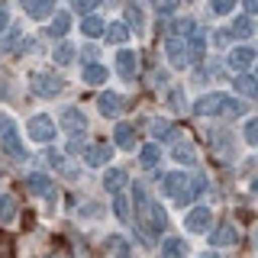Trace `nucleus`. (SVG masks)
<instances>
[{
    "instance_id": "4be33fe9",
    "label": "nucleus",
    "mask_w": 258,
    "mask_h": 258,
    "mask_svg": "<svg viewBox=\"0 0 258 258\" xmlns=\"http://www.w3.org/2000/svg\"><path fill=\"white\" fill-rule=\"evenodd\" d=\"M123 184H126V174L119 171V168H110V171L103 174V187H107L110 194H119V190H123Z\"/></svg>"
},
{
    "instance_id": "5701e85b",
    "label": "nucleus",
    "mask_w": 258,
    "mask_h": 258,
    "mask_svg": "<svg viewBox=\"0 0 258 258\" xmlns=\"http://www.w3.org/2000/svg\"><path fill=\"white\" fill-rule=\"evenodd\" d=\"M103 29H107V23H103V20H97V16H84V23H81V32H84L87 39L103 36Z\"/></svg>"
},
{
    "instance_id": "a211bd4d",
    "label": "nucleus",
    "mask_w": 258,
    "mask_h": 258,
    "mask_svg": "<svg viewBox=\"0 0 258 258\" xmlns=\"http://www.w3.org/2000/svg\"><path fill=\"white\" fill-rule=\"evenodd\" d=\"M174 161L177 165H197V149L190 142H174Z\"/></svg>"
},
{
    "instance_id": "a18cd8bd",
    "label": "nucleus",
    "mask_w": 258,
    "mask_h": 258,
    "mask_svg": "<svg viewBox=\"0 0 258 258\" xmlns=\"http://www.w3.org/2000/svg\"><path fill=\"white\" fill-rule=\"evenodd\" d=\"M242 4H245L248 13H258V0H242Z\"/></svg>"
},
{
    "instance_id": "6ab92c4d",
    "label": "nucleus",
    "mask_w": 258,
    "mask_h": 258,
    "mask_svg": "<svg viewBox=\"0 0 258 258\" xmlns=\"http://www.w3.org/2000/svg\"><path fill=\"white\" fill-rule=\"evenodd\" d=\"M232 87H236L242 97H258V81H255V78H248V75H242V71H239L236 78H232Z\"/></svg>"
},
{
    "instance_id": "cd10ccee",
    "label": "nucleus",
    "mask_w": 258,
    "mask_h": 258,
    "mask_svg": "<svg viewBox=\"0 0 258 258\" xmlns=\"http://www.w3.org/2000/svg\"><path fill=\"white\" fill-rule=\"evenodd\" d=\"M84 81H87V84H103V81H107V68L97 64V61L84 64Z\"/></svg>"
},
{
    "instance_id": "3c124183",
    "label": "nucleus",
    "mask_w": 258,
    "mask_h": 258,
    "mask_svg": "<svg viewBox=\"0 0 258 258\" xmlns=\"http://www.w3.org/2000/svg\"><path fill=\"white\" fill-rule=\"evenodd\" d=\"M255 242H258V232H255Z\"/></svg>"
},
{
    "instance_id": "7c9ffc66",
    "label": "nucleus",
    "mask_w": 258,
    "mask_h": 258,
    "mask_svg": "<svg viewBox=\"0 0 258 258\" xmlns=\"http://www.w3.org/2000/svg\"><path fill=\"white\" fill-rule=\"evenodd\" d=\"M168 136H171V123H168V119H152V139H168Z\"/></svg>"
},
{
    "instance_id": "2eb2a0df",
    "label": "nucleus",
    "mask_w": 258,
    "mask_h": 258,
    "mask_svg": "<svg viewBox=\"0 0 258 258\" xmlns=\"http://www.w3.org/2000/svg\"><path fill=\"white\" fill-rule=\"evenodd\" d=\"M252 61H255V52H252L248 45H239V48H232V52H229V64H232L236 71H245Z\"/></svg>"
},
{
    "instance_id": "a878e982",
    "label": "nucleus",
    "mask_w": 258,
    "mask_h": 258,
    "mask_svg": "<svg viewBox=\"0 0 258 258\" xmlns=\"http://www.w3.org/2000/svg\"><path fill=\"white\" fill-rule=\"evenodd\" d=\"M107 248L113 252V258H133V252H129V242L123 236H110L107 239Z\"/></svg>"
},
{
    "instance_id": "79ce46f5",
    "label": "nucleus",
    "mask_w": 258,
    "mask_h": 258,
    "mask_svg": "<svg viewBox=\"0 0 258 258\" xmlns=\"http://www.w3.org/2000/svg\"><path fill=\"white\" fill-rule=\"evenodd\" d=\"M45 158H48V165H55V168L61 165V155H58V152H55V149H52V152H45Z\"/></svg>"
},
{
    "instance_id": "4468645a",
    "label": "nucleus",
    "mask_w": 258,
    "mask_h": 258,
    "mask_svg": "<svg viewBox=\"0 0 258 258\" xmlns=\"http://www.w3.org/2000/svg\"><path fill=\"white\" fill-rule=\"evenodd\" d=\"M23 10H26L32 20H45L55 10V0H23Z\"/></svg>"
},
{
    "instance_id": "9d476101",
    "label": "nucleus",
    "mask_w": 258,
    "mask_h": 258,
    "mask_svg": "<svg viewBox=\"0 0 258 258\" xmlns=\"http://www.w3.org/2000/svg\"><path fill=\"white\" fill-rule=\"evenodd\" d=\"M110 158H113V149H110L107 142H94V145H87V149H84V161L91 168H103Z\"/></svg>"
},
{
    "instance_id": "c03bdc74",
    "label": "nucleus",
    "mask_w": 258,
    "mask_h": 258,
    "mask_svg": "<svg viewBox=\"0 0 258 258\" xmlns=\"http://www.w3.org/2000/svg\"><path fill=\"white\" fill-rule=\"evenodd\" d=\"M81 55H84V58H87V64H91V61H94V55H97V48H94V45H87V48H84V52H81Z\"/></svg>"
},
{
    "instance_id": "37998d69",
    "label": "nucleus",
    "mask_w": 258,
    "mask_h": 258,
    "mask_svg": "<svg viewBox=\"0 0 258 258\" xmlns=\"http://www.w3.org/2000/svg\"><path fill=\"white\" fill-rule=\"evenodd\" d=\"M7 26H10V16H7V10H0V32H7Z\"/></svg>"
},
{
    "instance_id": "412c9836",
    "label": "nucleus",
    "mask_w": 258,
    "mask_h": 258,
    "mask_svg": "<svg viewBox=\"0 0 258 258\" xmlns=\"http://www.w3.org/2000/svg\"><path fill=\"white\" fill-rule=\"evenodd\" d=\"M161 255L165 258H184L187 255V245H184V239L171 236V239H165V245H161Z\"/></svg>"
},
{
    "instance_id": "dca6fc26",
    "label": "nucleus",
    "mask_w": 258,
    "mask_h": 258,
    "mask_svg": "<svg viewBox=\"0 0 258 258\" xmlns=\"http://www.w3.org/2000/svg\"><path fill=\"white\" fill-rule=\"evenodd\" d=\"M116 71H119L126 81L136 75V52H133V48H123V52H116Z\"/></svg>"
},
{
    "instance_id": "f8f14e48",
    "label": "nucleus",
    "mask_w": 258,
    "mask_h": 258,
    "mask_svg": "<svg viewBox=\"0 0 258 258\" xmlns=\"http://www.w3.org/2000/svg\"><path fill=\"white\" fill-rule=\"evenodd\" d=\"M97 110H100L103 116H119V113H123V97L113 94V91H103L97 97Z\"/></svg>"
},
{
    "instance_id": "ddd939ff",
    "label": "nucleus",
    "mask_w": 258,
    "mask_h": 258,
    "mask_svg": "<svg viewBox=\"0 0 258 258\" xmlns=\"http://www.w3.org/2000/svg\"><path fill=\"white\" fill-rule=\"evenodd\" d=\"M210 242H213L216 248H223V245H236L239 242V229L232 223H223V226H216L213 232H210Z\"/></svg>"
},
{
    "instance_id": "393cba45",
    "label": "nucleus",
    "mask_w": 258,
    "mask_h": 258,
    "mask_svg": "<svg viewBox=\"0 0 258 258\" xmlns=\"http://www.w3.org/2000/svg\"><path fill=\"white\" fill-rule=\"evenodd\" d=\"M16 220V200L10 194H0V223H13Z\"/></svg>"
},
{
    "instance_id": "1a4fd4ad",
    "label": "nucleus",
    "mask_w": 258,
    "mask_h": 258,
    "mask_svg": "<svg viewBox=\"0 0 258 258\" xmlns=\"http://www.w3.org/2000/svg\"><path fill=\"white\" fill-rule=\"evenodd\" d=\"M184 226H187V232H210V226H213V213H210L207 207H194L187 213V220H184Z\"/></svg>"
},
{
    "instance_id": "7ed1b4c3",
    "label": "nucleus",
    "mask_w": 258,
    "mask_h": 258,
    "mask_svg": "<svg viewBox=\"0 0 258 258\" xmlns=\"http://www.w3.org/2000/svg\"><path fill=\"white\" fill-rule=\"evenodd\" d=\"M187 181H190V177L181 174V171L165 174V177H161V190H165L168 197H174L177 207H184V204H190V200H187Z\"/></svg>"
},
{
    "instance_id": "9b49d317",
    "label": "nucleus",
    "mask_w": 258,
    "mask_h": 258,
    "mask_svg": "<svg viewBox=\"0 0 258 258\" xmlns=\"http://www.w3.org/2000/svg\"><path fill=\"white\" fill-rule=\"evenodd\" d=\"M61 129H68L71 136H81L87 129V119H84V113H81L78 107H68V110H61Z\"/></svg>"
},
{
    "instance_id": "f03ea898",
    "label": "nucleus",
    "mask_w": 258,
    "mask_h": 258,
    "mask_svg": "<svg viewBox=\"0 0 258 258\" xmlns=\"http://www.w3.org/2000/svg\"><path fill=\"white\" fill-rule=\"evenodd\" d=\"M0 145H4L7 152H10L13 158H26V149H23V142H20V133H16V126H13V119L10 116H0Z\"/></svg>"
},
{
    "instance_id": "72a5a7b5",
    "label": "nucleus",
    "mask_w": 258,
    "mask_h": 258,
    "mask_svg": "<svg viewBox=\"0 0 258 258\" xmlns=\"http://www.w3.org/2000/svg\"><path fill=\"white\" fill-rule=\"evenodd\" d=\"M213 145H216L220 155H229V152H232V145H229V139H226L223 133H213Z\"/></svg>"
},
{
    "instance_id": "58836bf2",
    "label": "nucleus",
    "mask_w": 258,
    "mask_h": 258,
    "mask_svg": "<svg viewBox=\"0 0 258 258\" xmlns=\"http://www.w3.org/2000/svg\"><path fill=\"white\" fill-rule=\"evenodd\" d=\"M152 7H155V13H171L177 7V0H152Z\"/></svg>"
},
{
    "instance_id": "f257e3e1",
    "label": "nucleus",
    "mask_w": 258,
    "mask_h": 258,
    "mask_svg": "<svg viewBox=\"0 0 258 258\" xmlns=\"http://www.w3.org/2000/svg\"><path fill=\"white\" fill-rule=\"evenodd\" d=\"M133 197H136V220H139V229L145 232L149 239H155L165 232V210H161L158 204H152L149 200V190L142 187V184H133Z\"/></svg>"
},
{
    "instance_id": "8fccbe9b",
    "label": "nucleus",
    "mask_w": 258,
    "mask_h": 258,
    "mask_svg": "<svg viewBox=\"0 0 258 258\" xmlns=\"http://www.w3.org/2000/svg\"><path fill=\"white\" fill-rule=\"evenodd\" d=\"M207 258H220V255H216V252H210V255H207Z\"/></svg>"
},
{
    "instance_id": "c756f323",
    "label": "nucleus",
    "mask_w": 258,
    "mask_h": 258,
    "mask_svg": "<svg viewBox=\"0 0 258 258\" xmlns=\"http://www.w3.org/2000/svg\"><path fill=\"white\" fill-rule=\"evenodd\" d=\"M52 58H55V64H71V61H75V45L61 42V45L52 52Z\"/></svg>"
},
{
    "instance_id": "de8ad7c7",
    "label": "nucleus",
    "mask_w": 258,
    "mask_h": 258,
    "mask_svg": "<svg viewBox=\"0 0 258 258\" xmlns=\"http://www.w3.org/2000/svg\"><path fill=\"white\" fill-rule=\"evenodd\" d=\"M7 94V87H4V81H0V97H4Z\"/></svg>"
},
{
    "instance_id": "a19ab883",
    "label": "nucleus",
    "mask_w": 258,
    "mask_h": 258,
    "mask_svg": "<svg viewBox=\"0 0 258 258\" xmlns=\"http://www.w3.org/2000/svg\"><path fill=\"white\" fill-rule=\"evenodd\" d=\"M171 107H177V110L187 107V97H184V91H171Z\"/></svg>"
},
{
    "instance_id": "4c0bfd02",
    "label": "nucleus",
    "mask_w": 258,
    "mask_h": 258,
    "mask_svg": "<svg viewBox=\"0 0 258 258\" xmlns=\"http://www.w3.org/2000/svg\"><path fill=\"white\" fill-rule=\"evenodd\" d=\"M97 4H100V0H71V7H75L78 13H91Z\"/></svg>"
},
{
    "instance_id": "20e7f679",
    "label": "nucleus",
    "mask_w": 258,
    "mask_h": 258,
    "mask_svg": "<svg viewBox=\"0 0 258 258\" xmlns=\"http://www.w3.org/2000/svg\"><path fill=\"white\" fill-rule=\"evenodd\" d=\"M26 136L32 142H52L55 139V123H52V116H45V113H36V116L26 123Z\"/></svg>"
},
{
    "instance_id": "423d86ee",
    "label": "nucleus",
    "mask_w": 258,
    "mask_h": 258,
    "mask_svg": "<svg viewBox=\"0 0 258 258\" xmlns=\"http://www.w3.org/2000/svg\"><path fill=\"white\" fill-rule=\"evenodd\" d=\"M165 52H168V61H171L174 68H187V64H190V48H187V42H184V39L171 36V39L165 42Z\"/></svg>"
},
{
    "instance_id": "f704fd0d",
    "label": "nucleus",
    "mask_w": 258,
    "mask_h": 258,
    "mask_svg": "<svg viewBox=\"0 0 258 258\" xmlns=\"http://www.w3.org/2000/svg\"><path fill=\"white\" fill-rule=\"evenodd\" d=\"M232 4H236V0H213V4H210V10L226 16V13H232Z\"/></svg>"
},
{
    "instance_id": "6e6552de",
    "label": "nucleus",
    "mask_w": 258,
    "mask_h": 258,
    "mask_svg": "<svg viewBox=\"0 0 258 258\" xmlns=\"http://www.w3.org/2000/svg\"><path fill=\"white\" fill-rule=\"evenodd\" d=\"M26 187H29V194H39V197H45L48 204H55V197H58V190H55L52 177H45V174H39V171L26 177Z\"/></svg>"
},
{
    "instance_id": "c85d7f7f",
    "label": "nucleus",
    "mask_w": 258,
    "mask_h": 258,
    "mask_svg": "<svg viewBox=\"0 0 258 258\" xmlns=\"http://www.w3.org/2000/svg\"><path fill=\"white\" fill-rule=\"evenodd\" d=\"M158 158H161V152H158V145H155V142L142 145V152H139V161H142L145 168H155V165H158Z\"/></svg>"
},
{
    "instance_id": "b1692460",
    "label": "nucleus",
    "mask_w": 258,
    "mask_h": 258,
    "mask_svg": "<svg viewBox=\"0 0 258 258\" xmlns=\"http://www.w3.org/2000/svg\"><path fill=\"white\" fill-rule=\"evenodd\" d=\"M113 139H116V145H119V149H133V145H136V129L123 123V126H116Z\"/></svg>"
},
{
    "instance_id": "2f4dec72",
    "label": "nucleus",
    "mask_w": 258,
    "mask_h": 258,
    "mask_svg": "<svg viewBox=\"0 0 258 258\" xmlns=\"http://www.w3.org/2000/svg\"><path fill=\"white\" fill-rule=\"evenodd\" d=\"M126 23H129L133 29H142V26H145V20H142V10H139L136 4H129V7H126Z\"/></svg>"
},
{
    "instance_id": "39448f33",
    "label": "nucleus",
    "mask_w": 258,
    "mask_h": 258,
    "mask_svg": "<svg viewBox=\"0 0 258 258\" xmlns=\"http://www.w3.org/2000/svg\"><path fill=\"white\" fill-rule=\"evenodd\" d=\"M32 91H36L39 97H55V94H61L64 91V81L61 78H55V75H45V71H39V75H32Z\"/></svg>"
},
{
    "instance_id": "0eeeda50",
    "label": "nucleus",
    "mask_w": 258,
    "mask_h": 258,
    "mask_svg": "<svg viewBox=\"0 0 258 258\" xmlns=\"http://www.w3.org/2000/svg\"><path fill=\"white\" fill-rule=\"evenodd\" d=\"M226 100H229L226 94H204L194 103V113H197V116H216V113H223Z\"/></svg>"
},
{
    "instance_id": "ea45409f",
    "label": "nucleus",
    "mask_w": 258,
    "mask_h": 258,
    "mask_svg": "<svg viewBox=\"0 0 258 258\" xmlns=\"http://www.w3.org/2000/svg\"><path fill=\"white\" fill-rule=\"evenodd\" d=\"M223 113H229V116H242V113H245V107H242L239 100H226V107H223Z\"/></svg>"
},
{
    "instance_id": "49530a36",
    "label": "nucleus",
    "mask_w": 258,
    "mask_h": 258,
    "mask_svg": "<svg viewBox=\"0 0 258 258\" xmlns=\"http://www.w3.org/2000/svg\"><path fill=\"white\" fill-rule=\"evenodd\" d=\"M252 190H255V194H258V177H255V181H252Z\"/></svg>"
},
{
    "instance_id": "f3484780",
    "label": "nucleus",
    "mask_w": 258,
    "mask_h": 258,
    "mask_svg": "<svg viewBox=\"0 0 258 258\" xmlns=\"http://www.w3.org/2000/svg\"><path fill=\"white\" fill-rule=\"evenodd\" d=\"M252 32H255L252 16H236V20H232V26H229V36L232 39H248Z\"/></svg>"
},
{
    "instance_id": "c9c22d12",
    "label": "nucleus",
    "mask_w": 258,
    "mask_h": 258,
    "mask_svg": "<svg viewBox=\"0 0 258 258\" xmlns=\"http://www.w3.org/2000/svg\"><path fill=\"white\" fill-rule=\"evenodd\" d=\"M245 142L258 145V119H248V123H245Z\"/></svg>"
},
{
    "instance_id": "bb28decb",
    "label": "nucleus",
    "mask_w": 258,
    "mask_h": 258,
    "mask_svg": "<svg viewBox=\"0 0 258 258\" xmlns=\"http://www.w3.org/2000/svg\"><path fill=\"white\" fill-rule=\"evenodd\" d=\"M71 29V20H68V13H55L52 16V23H48V36H64V32Z\"/></svg>"
},
{
    "instance_id": "473e14b6",
    "label": "nucleus",
    "mask_w": 258,
    "mask_h": 258,
    "mask_svg": "<svg viewBox=\"0 0 258 258\" xmlns=\"http://www.w3.org/2000/svg\"><path fill=\"white\" fill-rule=\"evenodd\" d=\"M113 207H116V216H119V220H123V223H129L133 210H129V200L123 197V194H116V204H113Z\"/></svg>"
},
{
    "instance_id": "e433bc0d",
    "label": "nucleus",
    "mask_w": 258,
    "mask_h": 258,
    "mask_svg": "<svg viewBox=\"0 0 258 258\" xmlns=\"http://www.w3.org/2000/svg\"><path fill=\"white\" fill-rule=\"evenodd\" d=\"M0 258H13V242L7 232H0Z\"/></svg>"
},
{
    "instance_id": "09e8293b",
    "label": "nucleus",
    "mask_w": 258,
    "mask_h": 258,
    "mask_svg": "<svg viewBox=\"0 0 258 258\" xmlns=\"http://www.w3.org/2000/svg\"><path fill=\"white\" fill-rule=\"evenodd\" d=\"M252 64H255V78H258V58H255V61H252Z\"/></svg>"
},
{
    "instance_id": "aec40b11",
    "label": "nucleus",
    "mask_w": 258,
    "mask_h": 258,
    "mask_svg": "<svg viewBox=\"0 0 258 258\" xmlns=\"http://www.w3.org/2000/svg\"><path fill=\"white\" fill-rule=\"evenodd\" d=\"M103 36H107V42H113V45H123L129 39V26H126V23H107Z\"/></svg>"
}]
</instances>
